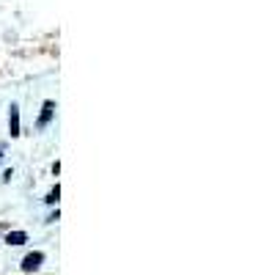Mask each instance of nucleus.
<instances>
[{
    "instance_id": "f257e3e1",
    "label": "nucleus",
    "mask_w": 275,
    "mask_h": 275,
    "mask_svg": "<svg viewBox=\"0 0 275 275\" xmlns=\"http://www.w3.org/2000/svg\"><path fill=\"white\" fill-rule=\"evenodd\" d=\"M42 262H44V253L42 251H33V253H28V256L22 259V270H25V273H33V270L42 267Z\"/></svg>"
},
{
    "instance_id": "f03ea898",
    "label": "nucleus",
    "mask_w": 275,
    "mask_h": 275,
    "mask_svg": "<svg viewBox=\"0 0 275 275\" xmlns=\"http://www.w3.org/2000/svg\"><path fill=\"white\" fill-rule=\"evenodd\" d=\"M53 113H55V102H53V99H47V102L42 105V116H39V130H44V127L50 124Z\"/></svg>"
},
{
    "instance_id": "7ed1b4c3",
    "label": "nucleus",
    "mask_w": 275,
    "mask_h": 275,
    "mask_svg": "<svg viewBox=\"0 0 275 275\" xmlns=\"http://www.w3.org/2000/svg\"><path fill=\"white\" fill-rule=\"evenodd\" d=\"M8 132H11V138L19 135V108L17 105H11V110H8Z\"/></svg>"
},
{
    "instance_id": "20e7f679",
    "label": "nucleus",
    "mask_w": 275,
    "mask_h": 275,
    "mask_svg": "<svg viewBox=\"0 0 275 275\" xmlns=\"http://www.w3.org/2000/svg\"><path fill=\"white\" fill-rule=\"evenodd\" d=\"M6 242L8 245H22V242H28V234L25 231H11V234H6Z\"/></svg>"
},
{
    "instance_id": "39448f33",
    "label": "nucleus",
    "mask_w": 275,
    "mask_h": 275,
    "mask_svg": "<svg viewBox=\"0 0 275 275\" xmlns=\"http://www.w3.org/2000/svg\"><path fill=\"white\" fill-rule=\"evenodd\" d=\"M58 196H61V187H58V185H55V187H53V190H50V193H47V198H44V201H47V204H55V201H58Z\"/></svg>"
},
{
    "instance_id": "423d86ee",
    "label": "nucleus",
    "mask_w": 275,
    "mask_h": 275,
    "mask_svg": "<svg viewBox=\"0 0 275 275\" xmlns=\"http://www.w3.org/2000/svg\"><path fill=\"white\" fill-rule=\"evenodd\" d=\"M0 160H3V149H0Z\"/></svg>"
}]
</instances>
